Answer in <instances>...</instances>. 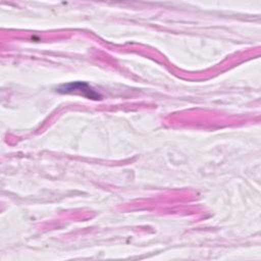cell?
I'll return each instance as SVG.
<instances>
[{"instance_id": "6da1fadb", "label": "cell", "mask_w": 261, "mask_h": 261, "mask_svg": "<svg viewBox=\"0 0 261 261\" xmlns=\"http://www.w3.org/2000/svg\"><path fill=\"white\" fill-rule=\"evenodd\" d=\"M57 91L59 93H63V94L77 93V94H82L83 96L93 98V99L99 98L98 93H96L87 83H82V82H75V83H69L66 85H62L61 87L58 88Z\"/></svg>"}]
</instances>
